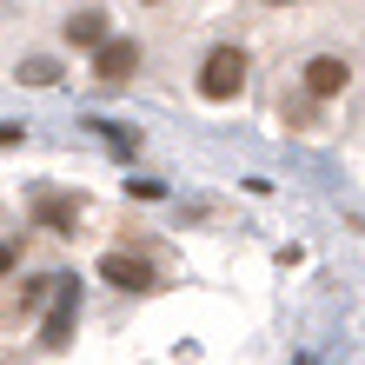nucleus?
I'll return each mask as SVG.
<instances>
[{"label": "nucleus", "mask_w": 365, "mask_h": 365, "mask_svg": "<svg viewBox=\"0 0 365 365\" xmlns=\"http://www.w3.org/2000/svg\"><path fill=\"white\" fill-rule=\"evenodd\" d=\"M73 220H80V206H73V200H40V226L73 232Z\"/></svg>", "instance_id": "0eeeda50"}, {"label": "nucleus", "mask_w": 365, "mask_h": 365, "mask_svg": "<svg viewBox=\"0 0 365 365\" xmlns=\"http://www.w3.org/2000/svg\"><path fill=\"white\" fill-rule=\"evenodd\" d=\"M146 7H160V0H146Z\"/></svg>", "instance_id": "1a4fd4ad"}, {"label": "nucleus", "mask_w": 365, "mask_h": 365, "mask_svg": "<svg viewBox=\"0 0 365 365\" xmlns=\"http://www.w3.org/2000/svg\"><path fill=\"white\" fill-rule=\"evenodd\" d=\"M20 80H27V87H53V80H60V67H53L47 53H34V60H20Z\"/></svg>", "instance_id": "6e6552de"}, {"label": "nucleus", "mask_w": 365, "mask_h": 365, "mask_svg": "<svg viewBox=\"0 0 365 365\" xmlns=\"http://www.w3.org/2000/svg\"><path fill=\"white\" fill-rule=\"evenodd\" d=\"M240 87H246V53L240 47H212L206 67H200V93L206 100H232Z\"/></svg>", "instance_id": "f257e3e1"}, {"label": "nucleus", "mask_w": 365, "mask_h": 365, "mask_svg": "<svg viewBox=\"0 0 365 365\" xmlns=\"http://www.w3.org/2000/svg\"><path fill=\"white\" fill-rule=\"evenodd\" d=\"M140 67V40H106V47H93V73L100 80H126V73H133Z\"/></svg>", "instance_id": "39448f33"}, {"label": "nucleus", "mask_w": 365, "mask_h": 365, "mask_svg": "<svg viewBox=\"0 0 365 365\" xmlns=\"http://www.w3.org/2000/svg\"><path fill=\"white\" fill-rule=\"evenodd\" d=\"M346 87H352V67L339 53H312L306 60V93L312 100H332V93H346Z\"/></svg>", "instance_id": "7ed1b4c3"}, {"label": "nucleus", "mask_w": 365, "mask_h": 365, "mask_svg": "<svg viewBox=\"0 0 365 365\" xmlns=\"http://www.w3.org/2000/svg\"><path fill=\"white\" fill-rule=\"evenodd\" d=\"M67 40H73V47H106V40H113V34H106V14H73L67 20Z\"/></svg>", "instance_id": "423d86ee"}, {"label": "nucleus", "mask_w": 365, "mask_h": 365, "mask_svg": "<svg viewBox=\"0 0 365 365\" xmlns=\"http://www.w3.org/2000/svg\"><path fill=\"white\" fill-rule=\"evenodd\" d=\"M100 279H106V286H120V292H146V286H153V266L133 259V252H106V259H100Z\"/></svg>", "instance_id": "20e7f679"}, {"label": "nucleus", "mask_w": 365, "mask_h": 365, "mask_svg": "<svg viewBox=\"0 0 365 365\" xmlns=\"http://www.w3.org/2000/svg\"><path fill=\"white\" fill-rule=\"evenodd\" d=\"M73 319H80V279H60V286H53V312L40 319V346L60 352L73 339Z\"/></svg>", "instance_id": "f03ea898"}]
</instances>
